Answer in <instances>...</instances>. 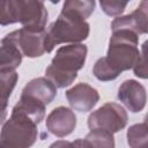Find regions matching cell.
Instances as JSON below:
<instances>
[{
	"instance_id": "1",
	"label": "cell",
	"mask_w": 148,
	"mask_h": 148,
	"mask_svg": "<svg viewBox=\"0 0 148 148\" xmlns=\"http://www.w3.org/2000/svg\"><path fill=\"white\" fill-rule=\"evenodd\" d=\"M139 53V35L127 29L112 30L108 53L96 60L92 74L103 82L116 80L123 72L133 67Z\"/></svg>"
},
{
	"instance_id": "2",
	"label": "cell",
	"mask_w": 148,
	"mask_h": 148,
	"mask_svg": "<svg viewBox=\"0 0 148 148\" xmlns=\"http://www.w3.org/2000/svg\"><path fill=\"white\" fill-rule=\"evenodd\" d=\"M88 47L81 43H71L60 46L51 64L45 69V76L57 87L66 88L77 77V72L83 68Z\"/></svg>"
},
{
	"instance_id": "3",
	"label": "cell",
	"mask_w": 148,
	"mask_h": 148,
	"mask_svg": "<svg viewBox=\"0 0 148 148\" xmlns=\"http://www.w3.org/2000/svg\"><path fill=\"white\" fill-rule=\"evenodd\" d=\"M38 125L31 116L13 108L9 119H6L0 131L1 148H28L38 138Z\"/></svg>"
},
{
	"instance_id": "4",
	"label": "cell",
	"mask_w": 148,
	"mask_h": 148,
	"mask_svg": "<svg viewBox=\"0 0 148 148\" xmlns=\"http://www.w3.org/2000/svg\"><path fill=\"white\" fill-rule=\"evenodd\" d=\"M89 23L82 17L61 12L58 18L45 29V49L50 53L54 46L64 43H81L88 38Z\"/></svg>"
},
{
	"instance_id": "5",
	"label": "cell",
	"mask_w": 148,
	"mask_h": 148,
	"mask_svg": "<svg viewBox=\"0 0 148 148\" xmlns=\"http://www.w3.org/2000/svg\"><path fill=\"white\" fill-rule=\"evenodd\" d=\"M127 120V112L120 104L108 102L89 114L87 125L89 130H103L114 134L125 128Z\"/></svg>"
},
{
	"instance_id": "6",
	"label": "cell",
	"mask_w": 148,
	"mask_h": 148,
	"mask_svg": "<svg viewBox=\"0 0 148 148\" xmlns=\"http://www.w3.org/2000/svg\"><path fill=\"white\" fill-rule=\"evenodd\" d=\"M17 22L30 30H44L47 22V10L44 0H14Z\"/></svg>"
},
{
	"instance_id": "7",
	"label": "cell",
	"mask_w": 148,
	"mask_h": 148,
	"mask_svg": "<svg viewBox=\"0 0 148 148\" xmlns=\"http://www.w3.org/2000/svg\"><path fill=\"white\" fill-rule=\"evenodd\" d=\"M23 57L38 58L46 53L45 49V29L30 30L22 27L18 30L9 32Z\"/></svg>"
},
{
	"instance_id": "8",
	"label": "cell",
	"mask_w": 148,
	"mask_h": 148,
	"mask_svg": "<svg viewBox=\"0 0 148 148\" xmlns=\"http://www.w3.org/2000/svg\"><path fill=\"white\" fill-rule=\"evenodd\" d=\"M66 98L73 110L86 113L91 111L98 103L99 94L90 84L80 82L66 91Z\"/></svg>"
},
{
	"instance_id": "9",
	"label": "cell",
	"mask_w": 148,
	"mask_h": 148,
	"mask_svg": "<svg viewBox=\"0 0 148 148\" xmlns=\"http://www.w3.org/2000/svg\"><path fill=\"white\" fill-rule=\"evenodd\" d=\"M118 99L133 113L142 111L147 102L146 88L136 80H125L118 88Z\"/></svg>"
},
{
	"instance_id": "10",
	"label": "cell",
	"mask_w": 148,
	"mask_h": 148,
	"mask_svg": "<svg viewBox=\"0 0 148 148\" xmlns=\"http://www.w3.org/2000/svg\"><path fill=\"white\" fill-rule=\"evenodd\" d=\"M76 127V116L74 111L66 106L54 108L46 117L47 131L58 138L69 135Z\"/></svg>"
},
{
	"instance_id": "11",
	"label": "cell",
	"mask_w": 148,
	"mask_h": 148,
	"mask_svg": "<svg viewBox=\"0 0 148 148\" xmlns=\"http://www.w3.org/2000/svg\"><path fill=\"white\" fill-rule=\"evenodd\" d=\"M57 96V87L45 76L30 80L22 89L21 97L40 105H49Z\"/></svg>"
},
{
	"instance_id": "12",
	"label": "cell",
	"mask_w": 148,
	"mask_h": 148,
	"mask_svg": "<svg viewBox=\"0 0 148 148\" xmlns=\"http://www.w3.org/2000/svg\"><path fill=\"white\" fill-rule=\"evenodd\" d=\"M147 10H148V0H141L140 5L133 13L116 17L111 23V29L112 30L127 29L135 32L136 35L147 34L148 31Z\"/></svg>"
},
{
	"instance_id": "13",
	"label": "cell",
	"mask_w": 148,
	"mask_h": 148,
	"mask_svg": "<svg viewBox=\"0 0 148 148\" xmlns=\"http://www.w3.org/2000/svg\"><path fill=\"white\" fill-rule=\"evenodd\" d=\"M22 58L18 46L7 34L0 42V71H15L21 65Z\"/></svg>"
},
{
	"instance_id": "14",
	"label": "cell",
	"mask_w": 148,
	"mask_h": 148,
	"mask_svg": "<svg viewBox=\"0 0 148 148\" xmlns=\"http://www.w3.org/2000/svg\"><path fill=\"white\" fill-rule=\"evenodd\" d=\"M75 146L80 147H108L113 148L114 147V138L113 134L103 131V130H90V132L86 135L84 139H80L75 142H73Z\"/></svg>"
},
{
	"instance_id": "15",
	"label": "cell",
	"mask_w": 148,
	"mask_h": 148,
	"mask_svg": "<svg viewBox=\"0 0 148 148\" xmlns=\"http://www.w3.org/2000/svg\"><path fill=\"white\" fill-rule=\"evenodd\" d=\"M95 10V0H65L61 12L71 13L87 20Z\"/></svg>"
},
{
	"instance_id": "16",
	"label": "cell",
	"mask_w": 148,
	"mask_h": 148,
	"mask_svg": "<svg viewBox=\"0 0 148 148\" xmlns=\"http://www.w3.org/2000/svg\"><path fill=\"white\" fill-rule=\"evenodd\" d=\"M127 143L130 147L136 148V147H142L147 143L148 139V127H147V121H142L139 124H134L128 127L127 130Z\"/></svg>"
},
{
	"instance_id": "17",
	"label": "cell",
	"mask_w": 148,
	"mask_h": 148,
	"mask_svg": "<svg viewBox=\"0 0 148 148\" xmlns=\"http://www.w3.org/2000/svg\"><path fill=\"white\" fill-rule=\"evenodd\" d=\"M17 80L18 74L15 71H0V98L9 99Z\"/></svg>"
},
{
	"instance_id": "18",
	"label": "cell",
	"mask_w": 148,
	"mask_h": 148,
	"mask_svg": "<svg viewBox=\"0 0 148 148\" xmlns=\"http://www.w3.org/2000/svg\"><path fill=\"white\" fill-rule=\"evenodd\" d=\"M17 23L14 0H0V25Z\"/></svg>"
},
{
	"instance_id": "19",
	"label": "cell",
	"mask_w": 148,
	"mask_h": 148,
	"mask_svg": "<svg viewBox=\"0 0 148 148\" xmlns=\"http://www.w3.org/2000/svg\"><path fill=\"white\" fill-rule=\"evenodd\" d=\"M131 0H99V6L103 13L108 16L120 15Z\"/></svg>"
},
{
	"instance_id": "20",
	"label": "cell",
	"mask_w": 148,
	"mask_h": 148,
	"mask_svg": "<svg viewBox=\"0 0 148 148\" xmlns=\"http://www.w3.org/2000/svg\"><path fill=\"white\" fill-rule=\"evenodd\" d=\"M146 45H147V42L142 44L141 51L132 67L134 74L140 79H147L148 76L147 75V61H146Z\"/></svg>"
},
{
	"instance_id": "21",
	"label": "cell",
	"mask_w": 148,
	"mask_h": 148,
	"mask_svg": "<svg viewBox=\"0 0 148 148\" xmlns=\"http://www.w3.org/2000/svg\"><path fill=\"white\" fill-rule=\"evenodd\" d=\"M7 106H8V99L0 98V125L5 123L7 119Z\"/></svg>"
}]
</instances>
